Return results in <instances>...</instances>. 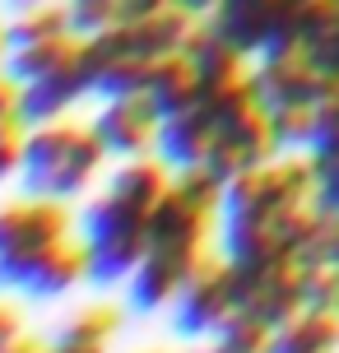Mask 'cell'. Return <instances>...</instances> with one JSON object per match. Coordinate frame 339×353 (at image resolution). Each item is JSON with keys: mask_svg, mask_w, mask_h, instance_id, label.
Masks as SVG:
<instances>
[{"mask_svg": "<svg viewBox=\"0 0 339 353\" xmlns=\"http://www.w3.org/2000/svg\"><path fill=\"white\" fill-rule=\"evenodd\" d=\"M103 159H107V144L98 140L93 125H74V121L33 125L23 135V159H19L23 195L74 200L93 186Z\"/></svg>", "mask_w": 339, "mask_h": 353, "instance_id": "cell-1", "label": "cell"}, {"mask_svg": "<svg viewBox=\"0 0 339 353\" xmlns=\"http://www.w3.org/2000/svg\"><path fill=\"white\" fill-rule=\"evenodd\" d=\"M79 237L89 247V283L116 288L135 274V265L144 261V251L154 242V210L125 205L112 191H103L79 214Z\"/></svg>", "mask_w": 339, "mask_h": 353, "instance_id": "cell-2", "label": "cell"}, {"mask_svg": "<svg viewBox=\"0 0 339 353\" xmlns=\"http://www.w3.org/2000/svg\"><path fill=\"white\" fill-rule=\"evenodd\" d=\"M214 107V125L218 140L214 154H209V172L228 186L232 176H242L247 168H260L279 154V140H274V125H269V107L256 98V84H242L223 93V98H205Z\"/></svg>", "mask_w": 339, "mask_h": 353, "instance_id": "cell-3", "label": "cell"}, {"mask_svg": "<svg viewBox=\"0 0 339 353\" xmlns=\"http://www.w3.org/2000/svg\"><path fill=\"white\" fill-rule=\"evenodd\" d=\"M70 200H47V195L5 200L0 205V288H10L33 256L56 247L61 237H70Z\"/></svg>", "mask_w": 339, "mask_h": 353, "instance_id": "cell-4", "label": "cell"}, {"mask_svg": "<svg viewBox=\"0 0 339 353\" xmlns=\"http://www.w3.org/2000/svg\"><path fill=\"white\" fill-rule=\"evenodd\" d=\"M237 316V274L228 256H209L196 265V274L181 283V293L167 307L177 339H209Z\"/></svg>", "mask_w": 339, "mask_h": 353, "instance_id": "cell-5", "label": "cell"}, {"mask_svg": "<svg viewBox=\"0 0 339 353\" xmlns=\"http://www.w3.org/2000/svg\"><path fill=\"white\" fill-rule=\"evenodd\" d=\"M237 274V312H251L265 321L269 330H279L302 312V265L298 256H274L256 265H232Z\"/></svg>", "mask_w": 339, "mask_h": 353, "instance_id": "cell-6", "label": "cell"}, {"mask_svg": "<svg viewBox=\"0 0 339 353\" xmlns=\"http://www.w3.org/2000/svg\"><path fill=\"white\" fill-rule=\"evenodd\" d=\"M200 261H205V247L149 242L144 261L135 265V274L125 279V312H135V316L167 312V307H172V298L181 293V283L196 274Z\"/></svg>", "mask_w": 339, "mask_h": 353, "instance_id": "cell-7", "label": "cell"}, {"mask_svg": "<svg viewBox=\"0 0 339 353\" xmlns=\"http://www.w3.org/2000/svg\"><path fill=\"white\" fill-rule=\"evenodd\" d=\"M98 140L107 144V154L116 159H140L149 149H158V130H163V112L154 107L149 93H125V98H107L98 112Z\"/></svg>", "mask_w": 339, "mask_h": 353, "instance_id": "cell-8", "label": "cell"}, {"mask_svg": "<svg viewBox=\"0 0 339 353\" xmlns=\"http://www.w3.org/2000/svg\"><path fill=\"white\" fill-rule=\"evenodd\" d=\"M79 283H89V247H84V237H61L56 247H47L42 256H33L19 270L10 293H19L28 302H52V298H65Z\"/></svg>", "mask_w": 339, "mask_h": 353, "instance_id": "cell-9", "label": "cell"}, {"mask_svg": "<svg viewBox=\"0 0 339 353\" xmlns=\"http://www.w3.org/2000/svg\"><path fill=\"white\" fill-rule=\"evenodd\" d=\"M93 79H98V65H93L89 37H84V52L74 56L70 65H61L56 74L33 79V84L19 88V117H23V125L33 130V125L61 121V117H65V107L79 103L84 93H93Z\"/></svg>", "mask_w": 339, "mask_h": 353, "instance_id": "cell-10", "label": "cell"}, {"mask_svg": "<svg viewBox=\"0 0 339 353\" xmlns=\"http://www.w3.org/2000/svg\"><path fill=\"white\" fill-rule=\"evenodd\" d=\"M214 140H218V125H214V107L200 98L196 107H186L177 117H163V130H158V154L172 172L181 168H205L209 154H214Z\"/></svg>", "mask_w": 339, "mask_h": 353, "instance_id": "cell-11", "label": "cell"}, {"mask_svg": "<svg viewBox=\"0 0 339 353\" xmlns=\"http://www.w3.org/2000/svg\"><path fill=\"white\" fill-rule=\"evenodd\" d=\"M209 23H214V33L223 42H232L237 52L260 56V47L269 42L274 23H279V0H218Z\"/></svg>", "mask_w": 339, "mask_h": 353, "instance_id": "cell-12", "label": "cell"}, {"mask_svg": "<svg viewBox=\"0 0 339 353\" xmlns=\"http://www.w3.org/2000/svg\"><path fill=\"white\" fill-rule=\"evenodd\" d=\"M79 52H84V37H79V33H61V37H47V42L10 47V52H5V61H0V70H5L19 88H23V84H33V79L56 74L61 65H70Z\"/></svg>", "mask_w": 339, "mask_h": 353, "instance_id": "cell-13", "label": "cell"}, {"mask_svg": "<svg viewBox=\"0 0 339 353\" xmlns=\"http://www.w3.org/2000/svg\"><path fill=\"white\" fill-rule=\"evenodd\" d=\"M116 330H121V307H112V302H84V307H74L70 316L56 325L52 344L84 349V353H107Z\"/></svg>", "mask_w": 339, "mask_h": 353, "instance_id": "cell-14", "label": "cell"}, {"mask_svg": "<svg viewBox=\"0 0 339 353\" xmlns=\"http://www.w3.org/2000/svg\"><path fill=\"white\" fill-rule=\"evenodd\" d=\"M200 93H205V88H200V70L186 52H172V56H158V61H154L149 98H154V107H158L163 117H177L186 107H196Z\"/></svg>", "mask_w": 339, "mask_h": 353, "instance_id": "cell-15", "label": "cell"}, {"mask_svg": "<svg viewBox=\"0 0 339 353\" xmlns=\"http://www.w3.org/2000/svg\"><path fill=\"white\" fill-rule=\"evenodd\" d=\"M172 168L163 159H149V154H140V159H125L116 172L107 176V191L116 195V200H125V205H140V210H158V200L167 195V186H172Z\"/></svg>", "mask_w": 339, "mask_h": 353, "instance_id": "cell-16", "label": "cell"}, {"mask_svg": "<svg viewBox=\"0 0 339 353\" xmlns=\"http://www.w3.org/2000/svg\"><path fill=\"white\" fill-rule=\"evenodd\" d=\"M269 353H339V316L302 307L288 325L274 330Z\"/></svg>", "mask_w": 339, "mask_h": 353, "instance_id": "cell-17", "label": "cell"}, {"mask_svg": "<svg viewBox=\"0 0 339 353\" xmlns=\"http://www.w3.org/2000/svg\"><path fill=\"white\" fill-rule=\"evenodd\" d=\"M74 33L70 28V5L65 0H52L42 10H28V14H14L5 23V42L10 47H28V42H47V37Z\"/></svg>", "mask_w": 339, "mask_h": 353, "instance_id": "cell-18", "label": "cell"}, {"mask_svg": "<svg viewBox=\"0 0 339 353\" xmlns=\"http://www.w3.org/2000/svg\"><path fill=\"white\" fill-rule=\"evenodd\" d=\"M269 344H274V330H269L265 321H256L251 312H237V316H232L218 335L205 339L196 353H269Z\"/></svg>", "mask_w": 339, "mask_h": 353, "instance_id": "cell-19", "label": "cell"}, {"mask_svg": "<svg viewBox=\"0 0 339 353\" xmlns=\"http://www.w3.org/2000/svg\"><path fill=\"white\" fill-rule=\"evenodd\" d=\"M93 65H98V61H93ZM149 79H154V61H144V56H116V61H103V65H98L93 93H98V98L149 93Z\"/></svg>", "mask_w": 339, "mask_h": 353, "instance_id": "cell-20", "label": "cell"}, {"mask_svg": "<svg viewBox=\"0 0 339 353\" xmlns=\"http://www.w3.org/2000/svg\"><path fill=\"white\" fill-rule=\"evenodd\" d=\"M65 5H70V28L79 37H98L116 23H125L121 0H65Z\"/></svg>", "mask_w": 339, "mask_h": 353, "instance_id": "cell-21", "label": "cell"}, {"mask_svg": "<svg viewBox=\"0 0 339 353\" xmlns=\"http://www.w3.org/2000/svg\"><path fill=\"white\" fill-rule=\"evenodd\" d=\"M269 125H274L279 149H311L316 107H279V112H269Z\"/></svg>", "mask_w": 339, "mask_h": 353, "instance_id": "cell-22", "label": "cell"}, {"mask_svg": "<svg viewBox=\"0 0 339 353\" xmlns=\"http://www.w3.org/2000/svg\"><path fill=\"white\" fill-rule=\"evenodd\" d=\"M302 302L311 312H335L339 316V265L302 270Z\"/></svg>", "mask_w": 339, "mask_h": 353, "instance_id": "cell-23", "label": "cell"}, {"mask_svg": "<svg viewBox=\"0 0 339 353\" xmlns=\"http://www.w3.org/2000/svg\"><path fill=\"white\" fill-rule=\"evenodd\" d=\"M316 163V205L325 219H339V159H311Z\"/></svg>", "mask_w": 339, "mask_h": 353, "instance_id": "cell-24", "label": "cell"}, {"mask_svg": "<svg viewBox=\"0 0 339 353\" xmlns=\"http://www.w3.org/2000/svg\"><path fill=\"white\" fill-rule=\"evenodd\" d=\"M0 135H28V125L19 117V84L0 70Z\"/></svg>", "mask_w": 339, "mask_h": 353, "instance_id": "cell-25", "label": "cell"}, {"mask_svg": "<svg viewBox=\"0 0 339 353\" xmlns=\"http://www.w3.org/2000/svg\"><path fill=\"white\" fill-rule=\"evenodd\" d=\"M19 159H23V135H0V181L19 172Z\"/></svg>", "mask_w": 339, "mask_h": 353, "instance_id": "cell-26", "label": "cell"}, {"mask_svg": "<svg viewBox=\"0 0 339 353\" xmlns=\"http://www.w3.org/2000/svg\"><path fill=\"white\" fill-rule=\"evenodd\" d=\"M125 5V23H135V19H149V14H163V10H172V0H121Z\"/></svg>", "mask_w": 339, "mask_h": 353, "instance_id": "cell-27", "label": "cell"}, {"mask_svg": "<svg viewBox=\"0 0 339 353\" xmlns=\"http://www.w3.org/2000/svg\"><path fill=\"white\" fill-rule=\"evenodd\" d=\"M19 330H23V321H19V312L10 307V302H0V344H5V339H14Z\"/></svg>", "mask_w": 339, "mask_h": 353, "instance_id": "cell-28", "label": "cell"}, {"mask_svg": "<svg viewBox=\"0 0 339 353\" xmlns=\"http://www.w3.org/2000/svg\"><path fill=\"white\" fill-rule=\"evenodd\" d=\"M181 14H191V19H209L218 10V0H172Z\"/></svg>", "mask_w": 339, "mask_h": 353, "instance_id": "cell-29", "label": "cell"}, {"mask_svg": "<svg viewBox=\"0 0 339 353\" xmlns=\"http://www.w3.org/2000/svg\"><path fill=\"white\" fill-rule=\"evenodd\" d=\"M10 14H28V10H42V5H52V0H0Z\"/></svg>", "mask_w": 339, "mask_h": 353, "instance_id": "cell-30", "label": "cell"}, {"mask_svg": "<svg viewBox=\"0 0 339 353\" xmlns=\"http://www.w3.org/2000/svg\"><path fill=\"white\" fill-rule=\"evenodd\" d=\"M5 52H10V42H5V23H0V61H5Z\"/></svg>", "mask_w": 339, "mask_h": 353, "instance_id": "cell-31", "label": "cell"}, {"mask_svg": "<svg viewBox=\"0 0 339 353\" xmlns=\"http://www.w3.org/2000/svg\"><path fill=\"white\" fill-rule=\"evenodd\" d=\"M154 353H158V349H154Z\"/></svg>", "mask_w": 339, "mask_h": 353, "instance_id": "cell-32", "label": "cell"}]
</instances>
